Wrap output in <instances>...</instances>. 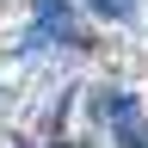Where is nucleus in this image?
<instances>
[{
  "label": "nucleus",
  "mask_w": 148,
  "mask_h": 148,
  "mask_svg": "<svg viewBox=\"0 0 148 148\" xmlns=\"http://www.w3.org/2000/svg\"><path fill=\"white\" fill-rule=\"evenodd\" d=\"M74 37H80V25H74L68 0H37V31H31V43H25V49H49V43H74Z\"/></svg>",
  "instance_id": "nucleus-1"
},
{
  "label": "nucleus",
  "mask_w": 148,
  "mask_h": 148,
  "mask_svg": "<svg viewBox=\"0 0 148 148\" xmlns=\"http://www.w3.org/2000/svg\"><path fill=\"white\" fill-rule=\"evenodd\" d=\"M86 6H92V12H105V18H123V12H130L123 0H86Z\"/></svg>",
  "instance_id": "nucleus-3"
},
{
  "label": "nucleus",
  "mask_w": 148,
  "mask_h": 148,
  "mask_svg": "<svg viewBox=\"0 0 148 148\" xmlns=\"http://www.w3.org/2000/svg\"><path fill=\"white\" fill-rule=\"evenodd\" d=\"M99 111L111 117V130H123V123H136V117H142L136 92H105V99H99Z\"/></svg>",
  "instance_id": "nucleus-2"
}]
</instances>
